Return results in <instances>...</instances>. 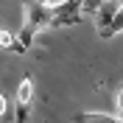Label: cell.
<instances>
[{"label": "cell", "mask_w": 123, "mask_h": 123, "mask_svg": "<svg viewBox=\"0 0 123 123\" xmlns=\"http://www.w3.org/2000/svg\"><path fill=\"white\" fill-rule=\"evenodd\" d=\"M56 23V8L48 6V3H39V0H23V28L14 37V48L17 53H25L42 28H50Z\"/></svg>", "instance_id": "cell-1"}, {"label": "cell", "mask_w": 123, "mask_h": 123, "mask_svg": "<svg viewBox=\"0 0 123 123\" xmlns=\"http://www.w3.org/2000/svg\"><path fill=\"white\" fill-rule=\"evenodd\" d=\"M95 14H101L98 17V34H101V39H112V37H117V34H123V0L120 3H115V6H101Z\"/></svg>", "instance_id": "cell-2"}, {"label": "cell", "mask_w": 123, "mask_h": 123, "mask_svg": "<svg viewBox=\"0 0 123 123\" xmlns=\"http://www.w3.org/2000/svg\"><path fill=\"white\" fill-rule=\"evenodd\" d=\"M31 106H34V78L25 76L20 81V87H17V115H14V120L25 123L31 115Z\"/></svg>", "instance_id": "cell-3"}, {"label": "cell", "mask_w": 123, "mask_h": 123, "mask_svg": "<svg viewBox=\"0 0 123 123\" xmlns=\"http://www.w3.org/2000/svg\"><path fill=\"white\" fill-rule=\"evenodd\" d=\"M87 0H70L67 6H62L56 8V23L53 25H70V23H76V20H81V8H84Z\"/></svg>", "instance_id": "cell-4"}, {"label": "cell", "mask_w": 123, "mask_h": 123, "mask_svg": "<svg viewBox=\"0 0 123 123\" xmlns=\"http://www.w3.org/2000/svg\"><path fill=\"white\" fill-rule=\"evenodd\" d=\"M76 123H123V117L106 115V112H81L76 115Z\"/></svg>", "instance_id": "cell-5"}, {"label": "cell", "mask_w": 123, "mask_h": 123, "mask_svg": "<svg viewBox=\"0 0 123 123\" xmlns=\"http://www.w3.org/2000/svg\"><path fill=\"white\" fill-rule=\"evenodd\" d=\"M104 3H106V0H87V3H84V8H81V14H95V11L104 6Z\"/></svg>", "instance_id": "cell-6"}, {"label": "cell", "mask_w": 123, "mask_h": 123, "mask_svg": "<svg viewBox=\"0 0 123 123\" xmlns=\"http://www.w3.org/2000/svg\"><path fill=\"white\" fill-rule=\"evenodd\" d=\"M115 115L123 117V87L117 90V95H115Z\"/></svg>", "instance_id": "cell-7"}, {"label": "cell", "mask_w": 123, "mask_h": 123, "mask_svg": "<svg viewBox=\"0 0 123 123\" xmlns=\"http://www.w3.org/2000/svg\"><path fill=\"white\" fill-rule=\"evenodd\" d=\"M0 48H14V37L8 31H0Z\"/></svg>", "instance_id": "cell-8"}, {"label": "cell", "mask_w": 123, "mask_h": 123, "mask_svg": "<svg viewBox=\"0 0 123 123\" xmlns=\"http://www.w3.org/2000/svg\"><path fill=\"white\" fill-rule=\"evenodd\" d=\"M70 0H48V6H53V8H62V6H67Z\"/></svg>", "instance_id": "cell-9"}, {"label": "cell", "mask_w": 123, "mask_h": 123, "mask_svg": "<svg viewBox=\"0 0 123 123\" xmlns=\"http://www.w3.org/2000/svg\"><path fill=\"white\" fill-rule=\"evenodd\" d=\"M6 106H8V104H6V98L0 95V115H6Z\"/></svg>", "instance_id": "cell-10"}]
</instances>
